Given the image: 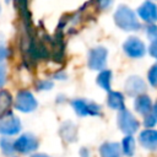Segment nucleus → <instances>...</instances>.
Wrapping results in <instances>:
<instances>
[{"label": "nucleus", "mask_w": 157, "mask_h": 157, "mask_svg": "<svg viewBox=\"0 0 157 157\" xmlns=\"http://www.w3.org/2000/svg\"><path fill=\"white\" fill-rule=\"evenodd\" d=\"M148 54L157 60V38L151 40V44L148 47Z\"/></svg>", "instance_id": "b1692460"}, {"label": "nucleus", "mask_w": 157, "mask_h": 157, "mask_svg": "<svg viewBox=\"0 0 157 157\" xmlns=\"http://www.w3.org/2000/svg\"><path fill=\"white\" fill-rule=\"evenodd\" d=\"M12 157H16V156H12Z\"/></svg>", "instance_id": "473e14b6"}, {"label": "nucleus", "mask_w": 157, "mask_h": 157, "mask_svg": "<svg viewBox=\"0 0 157 157\" xmlns=\"http://www.w3.org/2000/svg\"><path fill=\"white\" fill-rule=\"evenodd\" d=\"M6 66L0 64V87H2L6 82Z\"/></svg>", "instance_id": "393cba45"}, {"label": "nucleus", "mask_w": 157, "mask_h": 157, "mask_svg": "<svg viewBox=\"0 0 157 157\" xmlns=\"http://www.w3.org/2000/svg\"><path fill=\"white\" fill-rule=\"evenodd\" d=\"M53 78H55V80H66L67 78V74L64 70H59L53 75Z\"/></svg>", "instance_id": "cd10ccee"}, {"label": "nucleus", "mask_w": 157, "mask_h": 157, "mask_svg": "<svg viewBox=\"0 0 157 157\" xmlns=\"http://www.w3.org/2000/svg\"><path fill=\"white\" fill-rule=\"evenodd\" d=\"M12 105V96L6 90H0V117L10 113V108Z\"/></svg>", "instance_id": "f3484780"}, {"label": "nucleus", "mask_w": 157, "mask_h": 157, "mask_svg": "<svg viewBox=\"0 0 157 157\" xmlns=\"http://www.w3.org/2000/svg\"><path fill=\"white\" fill-rule=\"evenodd\" d=\"M114 22L120 29L126 32H135L141 28L136 13L126 5L118 6L114 12Z\"/></svg>", "instance_id": "f257e3e1"}, {"label": "nucleus", "mask_w": 157, "mask_h": 157, "mask_svg": "<svg viewBox=\"0 0 157 157\" xmlns=\"http://www.w3.org/2000/svg\"><path fill=\"white\" fill-rule=\"evenodd\" d=\"M9 55H10V50H9L6 47H4L2 44H0V64H1V61L5 60Z\"/></svg>", "instance_id": "bb28decb"}, {"label": "nucleus", "mask_w": 157, "mask_h": 157, "mask_svg": "<svg viewBox=\"0 0 157 157\" xmlns=\"http://www.w3.org/2000/svg\"><path fill=\"white\" fill-rule=\"evenodd\" d=\"M31 157H50V156H48V155H45V153H34V155H32Z\"/></svg>", "instance_id": "7c9ffc66"}, {"label": "nucleus", "mask_w": 157, "mask_h": 157, "mask_svg": "<svg viewBox=\"0 0 157 157\" xmlns=\"http://www.w3.org/2000/svg\"><path fill=\"white\" fill-rule=\"evenodd\" d=\"M139 144L150 151L157 150V130L155 129H145L139 134Z\"/></svg>", "instance_id": "9b49d317"}, {"label": "nucleus", "mask_w": 157, "mask_h": 157, "mask_svg": "<svg viewBox=\"0 0 157 157\" xmlns=\"http://www.w3.org/2000/svg\"><path fill=\"white\" fill-rule=\"evenodd\" d=\"M156 124H157V120H156V118L153 117L152 113H148V114L144 115V126L146 129H152V128H155Z\"/></svg>", "instance_id": "4be33fe9"}, {"label": "nucleus", "mask_w": 157, "mask_h": 157, "mask_svg": "<svg viewBox=\"0 0 157 157\" xmlns=\"http://www.w3.org/2000/svg\"><path fill=\"white\" fill-rule=\"evenodd\" d=\"M107 104L110 109L114 110H123L125 109V98L121 92L118 91H109L107 96Z\"/></svg>", "instance_id": "4468645a"}, {"label": "nucleus", "mask_w": 157, "mask_h": 157, "mask_svg": "<svg viewBox=\"0 0 157 157\" xmlns=\"http://www.w3.org/2000/svg\"><path fill=\"white\" fill-rule=\"evenodd\" d=\"M147 80H148V83H150L152 87L157 88V63L153 64V65L150 67V70H148V72H147Z\"/></svg>", "instance_id": "aec40b11"}, {"label": "nucleus", "mask_w": 157, "mask_h": 157, "mask_svg": "<svg viewBox=\"0 0 157 157\" xmlns=\"http://www.w3.org/2000/svg\"><path fill=\"white\" fill-rule=\"evenodd\" d=\"M112 77H113L112 71L108 70V69H104V70L99 71L96 82H97V85H98L102 90L109 92L110 88H112Z\"/></svg>", "instance_id": "dca6fc26"}, {"label": "nucleus", "mask_w": 157, "mask_h": 157, "mask_svg": "<svg viewBox=\"0 0 157 157\" xmlns=\"http://www.w3.org/2000/svg\"><path fill=\"white\" fill-rule=\"evenodd\" d=\"M70 103L78 117H86V115L97 117V115H101L102 113V107L99 104L91 101H86L83 98H75Z\"/></svg>", "instance_id": "7ed1b4c3"}, {"label": "nucleus", "mask_w": 157, "mask_h": 157, "mask_svg": "<svg viewBox=\"0 0 157 157\" xmlns=\"http://www.w3.org/2000/svg\"><path fill=\"white\" fill-rule=\"evenodd\" d=\"M124 53L132 59H140L146 54V45L145 43L137 37H129L123 43Z\"/></svg>", "instance_id": "0eeeda50"}, {"label": "nucleus", "mask_w": 157, "mask_h": 157, "mask_svg": "<svg viewBox=\"0 0 157 157\" xmlns=\"http://www.w3.org/2000/svg\"><path fill=\"white\" fill-rule=\"evenodd\" d=\"M152 105H153L152 101H151L150 96H147V94H140L134 101V109L141 115H146V114L151 113Z\"/></svg>", "instance_id": "f8f14e48"}, {"label": "nucleus", "mask_w": 157, "mask_h": 157, "mask_svg": "<svg viewBox=\"0 0 157 157\" xmlns=\"http://www.w3.org/2000/svg\"><path fill=\"white\" fill-rule=\"evenodd\" d=\"M113 0H97V5L101 10H105L108 7H110Z\"/></svg>", "instance_id": "a878e982"}, {"label": "nucleus", "mask_w": 157, "mask_h": 157, "mask_svg": "<svg viewBox=\"0 0 157 157\" xmlns=\"http://www.w3.org/2000/svg\"><path fill=\"white\" fill-rule=\"evenodd\" d=\"M146 34L151 40L156 39L157 38V26L155 23H148V26L146 27Z\"/></svg>", "instance_id": "5701e85b"}, {"label": "nucleus", "mask_w": 157, "mask_h": 157, "mask_svg": "<svg viewBox=\"0 0 157 157\" xmlns=\"http://www.w3.org/2000/svg\"><path fill=\"white\" fill-rule=\"evenodd\" d=\"M146 88H147L146 82L142 80V77L137 75L129 76L124 83V90L126 94L130 97H137L140 94H144L146 92Z\"/></svg>", "instance_id": "1a4fd4ad"}, {"label": "nucleus", "mask_w": 157, "mask_h": 157, "mask_svg": "<svg viewBox=\"0 0 157 157\" xmlns=\"http://www.w3.org/2000/svg\"><path fill=\"white\" fill-rule=\"evenodd\" d=\"M78 153H80L81 157H90V151H88V148H86V147H82V148L78 151Z\"/></svg>", "instance_id": "c85d7f7f"}, {"label": "nucleus", "mask_w": 157, "mask_h": 157, "mask_svg": "<svg viewBox=\"0 0 157 157\" xmlns=\"http://www.w3.org/2000/svg\"><path fill=\"white\" fill-rule=\"evenodd\" d=\"M0 148L4 155L11 156L16 152L15 150V140H12L10 136H4L0 139Z\"/></svg>", "instance_id": "6ab92c4d"}, {"label": "nucleus", "mask_w": 157, "mask_h": 157, "mask_svg": "<svg viewBox=\"0 0 157 157\" xmlns=\"http://www.w3.org/2000/svg\"><path fill=\"white\" fill-rule=\"evenodd\" d=\"M21 120L11 112L0 117V134L4 136H12L21 131Z\"/></svg>", "instance_id": "423d86ee"}, {"label": "nucleus", "mask_w": 157, "mask_h": 157, "mask_svg": "<svg viewBox=\"0 0 157 157\" xmlns=\"http://www.w3.org/2000/svg\"><path fill=\"white\" fill-rule=\"evenodd\" d=\"M38 105L37 99L34 98L33 93L27 90H21L17 92L15 98V108L22 113H29L36 110Z\"/></svg>", "instance_id": "39448f33"}, {"label": "nucleus", "mask_w": 157, "mask_h": 157, "mask_svg": "<svg viewBox=\"0 0 157 157\" xmlns=\"http://www.w3.org/2000/svg\"><path fill=\"white\" fill-rule=\"evenodd\" d=\"M152 114H153V117L156 118V120H157V99H156V102L153 103V105H152V112H151Z\"/></svg>", "instance_id": "c756f323"}, {"label": "nucleus", "mask_w": 157, "mask_h": 157, "mask_svg": "<svg viewBox=\"0 0 157 157\" xmlns=\"http://www.w3.org/2000/svg\"><path fill=\"white\" fill-rule=\"evenodd\" d=\"M107 56H108V50L102 47H94L88 52V59H87V65L91 70H97L102 71L105 69L107 64Z\"/></svg>", "instance_id": "20e7f679"}, {"label": "nucleus", "mask_w": 157, "mask_h": 157, "mask_svg": "<svg viewBox=\"0 0 157 157\" xmlns=\"http://www.w3.org/2000/svg\"><path fill=\"white\" fill-rule=\"evenodd\" d=\"M117 123H118V128L121 132H124L125 135H132L135 134L139 128H140V123L139 120L135 118V115L128 110V109H123L119 110L118 117H117Z\"/></svg>", "instance_id": "f03ea898"}, {"label": "nucleus", "mask_w": 157, "mask_h": 157, "mask_svg": "<svg viewBox=\"0 0 157 157\" xmlns=\"http://www.w3.org/2000/svg\"><path fill=\"white\" fill-rule=\"evenodd\" d=\"M59 134L65 142H74L77 137V128L72 121L66 120L61 124L59 129Z\"/></svg>", "instance_id": "ddd939ff"}, {"label": "nucleus", "mask_w": 157, "mask_h": 157, "mask_svg": "<svg viewBox=\"0 0 157 157\" xmlns=\"http://www.w3.org/2000/svg\"><path fill=\"white\" fill-rule=\"evenodd\" d=\"M53 86L54 83L52 80H39L36 82V87L38 91H48V90H52Z\"/></svg>", "instance_id": "412c9836"}, {"label": "nucleus", "mask_w": 157, "mask_h": 157, "mask_svg": "<svg viewBox=\"0 0 157 157\" xmlns=\"http://www.w3.org/2000/svg\"><path fill=\"white\" fill-rule=\"evenodd\" d=\"M137 16L147 23H155L157 21V5L152 1H145L139 6Z\"/></svg>", "instance_id": "9d476101"}, {"label": "nucleus", "mask_w": 157, "mask_h": 157, "mask_svg": "<svg viewBox=\"0 0 157 157\" xmlns=\"http://www.w3.org/2000/svg\"><path fill=\"white\" fill-rule=\"evenodd\" d=\"M101 157H123L121 146L118 142H104L99 147Z\"/></svg>", "instance_id": "2eb2a0df"}, {"label": "nucleus", "mask_w": 157, "mask_h": 157, "mask_svg": "<svg viewBox=\"0 0 157 157\" xmlns=\"http://www.w3.org/2000/svg\"><path fill=\"white\" fill-rule=\"evenodd\" d=\"M38 145H39L38 139L31 132L22 134L15 140V150H16V152H20V153H23V155L36 151L38 148Z\"/></svg>", "instance_id": "6e6552de"}, {"label": "nucleus", "mask_w": 157, "mask_h": 157, "mask_svg": "<svg viewBox=\"0 0 157 157\" xmlns=\"http://www.w3.org/2000/svg\"><path fill=\"white\" fill-rule=\"evenodd\" d=\"M135 139L132 137V135H125V137L121 140V151L123 155L126 157H131L135 153Z\"/></svg>", "instance_id": "a211bd4d"}, {"label": "nucleus", "mask_w": 157, "mask_h": 157, "mask_svg": "<svg viewBox=\"0 0 157 157\" xmlns=\"http://www.w3.org/2000/svg\"><path fill=\"white\" fill-rule=\"evenodd\" d=\"M0 12H1V6H0Z\"/></svg>", "instance_id": "2f4dec72"}]
</instances>
